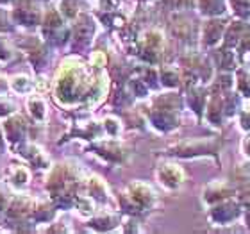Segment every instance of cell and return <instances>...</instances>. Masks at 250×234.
Returning <instances> with one entry per match:
<instances>
[]
</instances>
